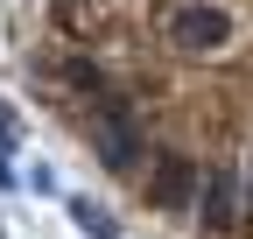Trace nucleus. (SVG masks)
<instances>
[{
	"mask_svg": "<svg viewBox=\"0 0 253 239\" xmlns=\"http://www.w3.org/2000/svg\"><path fill=\"white\" fill-rule=\"evenodd\" d=\"M239 211H246V190H239L232 162H218V169L204 176V190H197V218H204V232H232Z\"/></svg>",
	"mask_w": 253,
	"mask_h": 239,
	"instance_id": "4",
	"label": "nucleus"
},
{
	"mask_svg": "<svg viewBox=\"0 0 253 239\" xmlns=\"http://www.w3.org/2000/svg\"><path fill=\"white\" fill-rule=\"evenodd\" d=\"M246 155H253V148H246ZM246 218H253V162H246Z\"/></svg>",
	"mask_w": 253,
	"mask_h": 239,
	"instance_id": "7",
	"label": "nucleus"
},
{
	"mask_svg": "<svg viewBox=\"0 0 253 239\" xmlns=\"http://www.w3.org/2000/svg\"><path fill=\"white\" fill-rule=\"evenodd\" d=\"M63 78L84 84V92H99V84H106V78H99V64H84V56H71V64H63Z\"/></svg>",
	"mask_w": 253,
	"mask_h": 239,
	"instance_id": "6",
	"label": "nucleus"
},
{
	"mask_svg": "<svg viewBox=\"0 0 253 239\" xmlns=\"http://www.w3.org/2000/svg\"><path fill=\"white\" fill-rule=\"evenodd\" d=\"M197 190H204L197 155H155V169H148V204H162V211H190Z\"/></svg>",
	"mask_w": 253,
	"mask_h": 239,
	"instance_id": "3",
	"label": "nucleus"
},
{
	"mask_svg": "<svg viewBox=\"0 0 253 239\" xmlns=\"http://www.w3.org/2000/svg\"><path fill=\"white\" fill-rule=\"evenodd\" d=\"M91 155H99L106 169H120V176L141 162V120H134V106H120V99L91 106Z\"/></svg>",
	"mask_w": 253,
	"mask_h": 239,
	"instance_id": "2",
	"label": "nucleus"
},
{
	"mask_svg": "<svg viewBox=\"0 0 253 239\" xmlns=\"http://www.w3.org/2000/svg\"><path fill=\"white\" fill-rule=\"evenodd\" d=\"M232 7H218V0H183V7H169V21H162V36L176 42V49H190V56H211V49H225L232 42Z\"/></svg>",
	"mask_w": 253,
	"mask_h": 239,
	"instance_id": "1",
	"label": "nucleus"
},
{
	"mask_svg": "<svg viewBox=\"0 0 253 239\" xmlns=\"http://www.w3.org/2000/svg\"><path fill=\"white\" fill-rule=\"evenodd\" d=\"M71 218H78V232H91V239H120V225H113L91 197H71Z\"/></svg>",
	"mask_w": 253,
	"mask_h": 239,
	"instance_id": "5",
	"label": "nucleus"
}]
</instances>
